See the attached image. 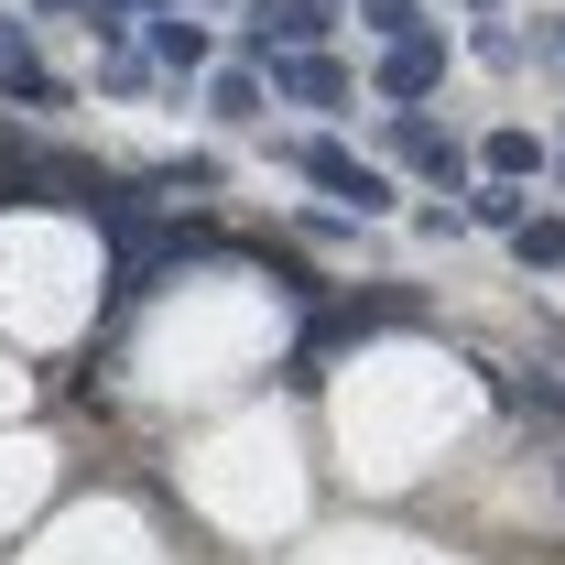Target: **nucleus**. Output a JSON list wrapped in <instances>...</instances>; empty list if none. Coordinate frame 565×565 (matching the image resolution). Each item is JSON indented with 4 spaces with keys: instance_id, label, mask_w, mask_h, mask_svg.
<instances>
[{
    "instance_id": "f257e3e1",
    "label": "nucleus",
    "mask_w": 565,
    "mask_h": 565,
    "mask_svg": "<svg viewBox=\"0 0 565 565\" xmlns=\"http://www.w3.org/2000/svg\"><path fill=\"white\" fill-rule=\"evenodd\" d=\"M327 33H338V0H262V11H250V55H262V66L327 44Z\"/></svg>"
},
{
    "instance_id": "f03ea898",
    "label": "nucleus",
    "mask_w": 565,
    "mask_h": 565,
    "mask_svg": "<svg viewBox=\"0 0 565 565\" xmlns=\"http://www.w3.org/2000/svg\"><path fill=\"white\" fill-rule=\"evenodd\" d=\"M305 174H316L327 196H349L359 217H381V207H392V185H381V174H370L359 152H338V141H305Z\"/></svg>"
},
{
    "instance_id": "7ed1b4c3",
    "label": "nucleus",
    "mask_w": 565,
    "mask_h": 565,
    "mask_svg": "<svg viewBox=\"0 0 565 565\" xmlns=\"http://www.w3.org/2000/svg\"><path fill=\"white\" fill-rule=\"evenodd\" d=\"M435 76H446V55H435V44H392V66H381V87H392V98H424V87H435Z\"/></svg>"
},
{
    "instance_id": "20e7f679",
    "label": "nucleus",
    "mask_w": 565,
    "mask_h": 565,
    "mask_svg": "<svg viewBox=\"0 0 565 565\" xmlns=\"http://www.w3.org/2000/svg\"><path fill=\"white\" fill-rule=\"evenodd\" d=\"M282 87H294L305 109H338V98H349V76L327 66V55H282Z\"/></svg>"
},
{
    "instance_id": "39448f33",
    "label": "nucleus",
    "mask_w": 565,
    "mask_h": 565,
    "mask_svg": "<svg viewBox=\"0 0 565 565\" xmlns=\"http://www.w3.org/2000/svg\"><path fill=\"white\" fill-rule=\"evenodd\" d=\"M392 141H403V152H414L424 174H435V185H446V174H457V141L435 131V120H414V109H403V120H392Z\"/></svg>"
},
{
    "instance_id": "423d86ee",
    "label": "nucleus",
    "mask_w": 565,
    "mask_h": 565,
    "mask_svg": "<svg viewBox=\"0 0 565 565\" xmlns=\"http://www.w3.org/2000/svg\"><path fill=\"white\" fill-rule=\"evenodd\" d=\"M152 55H163V66H196L207 33H196V22H152Z\"/></svg>"
},
{
    "instance_id": "0eeeda50",
    "label": "nucleus",
    "mask_w": 565,
    "mask_h": 565,
    "mask_svg": "<svg viewBox=\"0 0 565 565\" xmlns=\"http://www.w3.org/2000/svg\"><path fill=\"white\" fill-rule=\"evenodd\" d=\"M511 239H522V262H565V217H522Z\"/></svg>"
},
{
    "instance_id": "6e6552de",
    "label": "nucleus",
    "mask_w": 565,
    "mask_h": 565,
    "mask_svg": "<svg viewBox=\"0 0 565 565\" xmlns=\"http://www.w3.org/2000/svg\"><path fill=\"white\" fill-rule=\"evenodd\" d=\"M544 152H533V131H490V174H533Z\"/></svg>"
},
{
    "instance_id": "1a4fd4ad",
    "label": "nucleus",
    "mask_w": 565,
    "mask_h": 565,
    "mask_svg": "<svg viewBox=\"0 0 565 565\" xmlns=\"http://www.w3.org/2000/svg\"><path fill=\"white\" fill-rule=\"evenodd\" d=\"M359 22H370V33H392V44H414V0H359Z\"/></svg>"
},
{
    "instance_id": "9d476101",
    "label": "nucleus",
    "mask_w": 565,
    "mask_h": 565,
    "mask_svg": "<svg viewBox=\"0 0 565 565\" xmlns=\"http://www.w3.org/2000/svg\"><path fill=\"white\" fill-rule=\"evenodd\" d=\"M109 11H152V0H98V22H109Z\"/></svg>"
},
{
    "instance_id": "9b49d317",
    "label": "nucleus",
    "mask_w": 565,
    "mask_h": 565,
    "mask_svg": "<svg viewBox=\"0 0 565 565\" xmlns=\"http://www.w3.org/2000/svg\"><path fill=\"white\" fill-rule=\"evenodd\" d=\"M544 44H555V55H565V33H544Z\"/></svg>"
}]
</instances>
